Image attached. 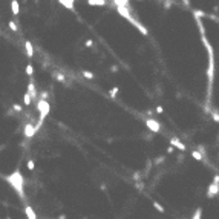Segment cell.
Here are the masks:
<instances>
[{"mask_svg": "<svg viewBox=\"0 0 219 219\" xmlns=\"http://www.w3.org/2000/svg\"><path fill=\"white\" fill-rule=\"evenodd\" d=\"M196 23H198V28L201 31V39H202V43L207 49L208 54V66H207V104L210 103L212 100V89H213V83H215V52L210 41L207 40V34H205V28H204V23L199 17H195Z\"/></svg>", "mask_w": 219, "mask_h": 219, "instance_id": "1", "label": "cell"}, {"mask_svg": "<svg viewBox=\"0 0 219 219\" xmlns=\"http://www.w3.org/2000/svg\"><path fill=\"white\" fill-rule=\"evenodd\" d=\"M8 184H9L15 191H17V195L20 196V199L25 198V191H23V187H25V179L22 176V172L20 170H14L12 173H9V175H6L3 178Z\"/></svg>", "mask_w": 219, "mask_h": 219, "instance_id": "2", "label": "cell"}, {"mask_svg": "<svg viewBox=\"0 0 219 219\" xmlns=\"http://www.w3.org/2000/svg\"><path fill=\"white\" fill-rule=\"evenodd\" d=\"M116 11H118V14H120L121 17H124V19H126L127 22H130V23H132V25H133L135 28L138 29L143 35H147V34H149V32H147V29H146L140 22H136V20L133 19V17H132V14H130V8H129V6H118V8H116Z\"/></svg>", "mask_w": 219, "mask_h": 219, "instance_id": "3", "label": "cell"}, {"mask_svg": "<svg viewBox=\"0 0 219 219\" xmlns=\"http://www.w3.org/2000/svg\"><path fill=\"white\" fill-rule=\"evenodd\" d=\"M37 109L40 112V120H44V118L49 115V112H51V106H49V103L46 101V100H39Z\"/></svg>", "mask_w": 219, "mask_h": 219, "instance_id": "4", "label": "cell"}, {"mask_svg": "<svg viewBox=\"0 0 219 219\" xmlns=\"http://www.w3.org/2000/svg\"><path fill=\"white\" fill-rule=\"evenodd\" d=\"M146 126L150 129V132H153V133H159L161 132V124L156 121V120H153V118H146Z\"/></svg>", "mask_w": 219, "mask_h": 219, "instance_id": "5", "label": "cell"}, {"mask_svg": "<svg viewBox=\"0 0 219 219\" xmlns=\"http://www.w3.org/2000/svg\"><path fill=\"white\" fill-rule=\"evenodd\" d=\"M218 193H219V184H215V182H212V184L208 186V188H207V198L212 199V198H215Z\"/></svg>", "mask_w": 219, "mask_h": 219, "instance_id": "6", "label": "cell"}, {"mask_svg": "<svg viewBox=\"0 0 219 219\" xmlns=\"http://www.w3.org/2000/svg\"><path fill=\"white\" fill-rule=\"evenodd\" d=\"M170 146H172V147H175V149H178V150H181V152H184L187 149V146L182 141H179L178 138H170Z\"/></svg>", "mask_w": 219, "mask_h": 219, "instance_id": "7", "label": "cell"}, {"mask_svg": "<svg viewBox=\"0 0 219 219\" xmlns=\"http://www.w3.org/2000/svg\"><path fill=\"white\" fill-rule=\"evenodd\" d=\"M35 132H37V130H35V127L32 126V124H26L25 126V129H23V133H25V136H26V138H32V136L35 135Z\"/></svg>", "mask_w": 219, "mask_h": 219, "instance_id": "8", "label": "cell"}, {"mask_svg": "<svg viewBox=\"0 0 219 219\" xmlns=\"http://www.w3.org/2000/svg\"><path fill=\"white\" fill-rule=\"evenodd\" d=\"M25 215H26V218H28V219H37V215H35L32 205H28V204L25 205Z\"/></svg>", "mask_w": 219, "mask_h": 219, "instance_id": "9", "label": "cell"}, {"mask_svg": "<svg viewBox=\"0 0 219 219\" xmlns=\"http://www.w3.org/2000/svg\"><path fill=\"white\" fill-rule=\"evenodd\" d=\"M58 2L65 6V8H68V9L74 11V2H75V0H58Z\"/></svg>", "mask_w": 219, "mask_h": 219, "instance_id": "10", "label": "cell"}, {"mask_svg": "<svg viewBox=\"0 0 219 219\" xmlns=\"http://www.w3.org/2000/svg\"><path fill=\"white\" fill-rule=\"evenodd\" d=\"M11 9H12L14 15H17L20 12V6H19V2H17V0H11Z\"/></svg>", "mask_w": 219, "mask_h": 219, "instance_id": "11", "label": "cell"}, {"mask_svg": "<svg viewBox=\"0 0 219 219\" xmlns=\"http://www.w3.org/2000/svg\"><path fill=\"white\" fill-rule=\"evenodd\" d=\"M25 49H26L28 57H32L34 55V48H32V43L31 41H25Z\"/></svg>", "mask_w": 219, "mask_h": 219, "instance_id": "12", "label": "cell"}, {"mask_svg": "<svg viewBox=\"0 0 219 219\" xmlns=\"http://www.w3.org/2000/svg\"><path fill=\"white\" fill-rule=\"evenodd\" d=\"M87 5H90V6H103V5H106V0H87Z\"/></svg>", "mask_w": 219, "mask_h": 219, "instance_id": "13", "label": "cell"}, {"mask_svg": "<svg viewBox=\"0 0 219 219\" xmlns=\"http://www.w3.org/2000/svg\"><path fill=\"white\" fill-rule=\"evenodd\" d=\"M28 94L31 95V98H35V97H37V90H35L34 83H29V84H28Z\"/></svg>", "mask_w": 219, "mask_h": 219, "instance_id": "14", "label": "cell"}, {"mask_svg": "<svg viewBox=\"0 0 219 219\" xmlns=\"http://www.w3.org/2000/svg\"><path fill=\"white\" fill-rule=\"evenodd\" d=\"M114 5L118 6H129V0H114Z\"/></svg>", "mask_w": 219, "mask_h": 219, "instance_id": "15", "label": "cell"}, {"mask_svg": "<svg viewBox=\"0 0 219 219\" xmlns=\"http://www.w3.org/2000/svg\"><path fill=\"white\" fill-rule=\"evenodd\" d=\"M191 158L196 159V161H202V159H204V156H202V155H201L198 150H193V152H191Z\"/></svg>", "mask_w": 219, "mask_h": 219, "instance_id": "16", "label": "cell"}, {"mask_svg": "<svg viewBox=\"0 0 219 219\" xmlns=\"http://www.w3.org/2000/svg\"><path fill=\"white\" fill-rule=\"evenodd\" d=\"M31 101H32V98H31V95L26 92L25 94V97H23V103H25V106H29L31 104Z\"/></svg>", "mask_w": 219, "mask_h": 219, "instance_id": "17", "label": "cell"}, {"mask_svg": "<svg viewBox=\"0 0 219 219\" xmlns=\"http://www.w3.org/2000/svg\"><path fill=\"white\" fill-rule=\"evenodd\" d=\"M207 112H208L210 115H212V118H213V120H215L216 123H219V114H218V112H215V111H210V109H207Z\"/></svg>", "mask_w": 219, "mask_h": 219, "instance_id": "18", "label": "cell"}, {"mask_svg": "<svg viewBox=\"0 0 219 219\" xmlns=\"http://www.w3.org/2000/svg\"><path fill=\"white\" fill-rule=\"evenodd\" d=\"M153 207L156 208V210H158L159 213H164V207H162V205H161L159 202H156V201H153Z\"/></svg>", "mask_w": 219, "mask_h": 219, "instance_id": "19", "label": "cell"}, {"mask_svg": "<svg viewBox=\"0 0 219 219\" xmlns=\"http://www.w3.org/2000/svg\"><path fill=\"white\" fill-rule=\"evenodd\" d=\"M26 167H28V170H34L35 169V164L32 159H28V162H26Z\"/></svg>", "mask_w": 219, "mask_h": 219, "instance_id": "20", "label": "cell"}, {"mask_svg": "<svg viewBox=\"0 0 219 219\" xmlns=\"http://www.w3.org/2000/svg\"><path fill=\"white\" fill-rule=\"evenodd\" d=\"M26 74H28L29 77L34 74V68H32V65H28V66H26Z\"/></svg>", "mask_w": 219, "mask_h": 219, "instance_id": "21", "label": "cell"}, {"mask_svg": "<svg viewBox=\"0 0 219 219\" xmlns=\"http://www.w3.org/2000/svg\"><path fill=\"white\" fill-rule=\"evenodd\" d=\"M116 94H118V87H114V89L109 90V95H111L112 98H115V97H116Z\"/></svg>", "mask_w": 219, "mask_h": 219, "instance_id": "22", "label": "cell"}, {"mask_svg": "<svg viewBox=\"0 0 219 219\" xmlns=\"http://www.w3.org/2000/svg\"><path fill=\"white\" fill-rule=\"evenodd\" d=\"M83 75H84L86 78H89V80L94 78V74H92V72H87V71H83Z\"/></svg>", "mask_w": 219, "mask_h": 219, "instance_id": "23", "label": "cell"}, {"mask_svg": "<svg viewBox=\"0 0 219 219\" xmlns=\"http://www.w3.org/2000/svg\"><path fill=\"white\" fill-rule=\"evenodd\" d=\"M201 212H202V210L198 208V210H196V213H195V216H193V219H201Z\"/></svg>", "mask_w": 219, "mask_h": 219, "instance_id": "24", "label": "cell"}, {"mask_svg": "<svg viewBox=\"0 0 219 219\" xmlns=\"http://www.w3.org/2000/svg\"><path fill=\"white\" fill-rule=\"evenodd\" d=\"M9 29H12V31H14V32H15V31H17V25H15V23H14V22H9Z\"/></svg>", "mask_w": 219, "mask_h": 219, "instance_id": "25", "label": "cell"}, {"mask_svg": "<svg viewBox=\"0 0 219 219\" xmlns=\"http://www.w3.org/2000/svg\"><path fill=\"white\" fill-rule=\"evenodd\" d=\"M12 109H14V111H17V112H20V111H22V106H20V104H14Z\"/></svg>", "mask_w": 219, "mask_h": 219, "instance_id": "26", "label": "cell"}, {"mask_svg": "<svg viewBox=\"0 0 219 219\" xmlns=\"http://www.w3.org/2000/svg\"><path fill=\"white\" fill-rule=\"evenodd\" d=\"M212 182H215V184H219V175H215L213 176V181Z\"/></svg>", "mask_w": 219, "mask_h": 219, "instance_id": "27", "label": "cell"}, {"mask_svg": "<svg viewBox=\"0 0 219 219\" xmlns=\"http://www.w3.org/2000/svg\"><path fill=\"white\" fill-rule=\"evenodd\" d=\"M162 112H164V107L162 106H158L156 107V114H162Z\"/></svg>", "mask_w": 219, "mask_h": 219, "instance_id": "28", "label": "cell"}, {"mask_svg": "<svg viewBox=\"0 0 219 219\" xmlns=\"http://www.w3.org/2000/svg\"><path fill=\"white\" fill-rule=\"evenodd\" d=\"M92 44H94V41H92V40H87V41H86V46H87V48H90Z\"/></svg>", "mask_w": 219, "mask_h": 219, "instance_id": "29", "label": "cell"}, {"mask_svg": "<svg viewBox=\"0 0 219 219\" xmlns=\"http://www.w3.org/2000/svg\"><path fill=\"white\" fill-rule=\"evenodd\" d=\"M57 80H60V81H65V77H63L61 74H57Z\"/></svg>", "mask_w": 219, "mask_h": 219, "instance_id": "30", "label": "cell"}, {"mask_svg": "<svg viewBox=\"0 0 219 219\" xmlns=\"http://www.w3.org/2000/svg\"><path fill=\"white\" fill-rule=\"evenodd\" d=\"M164 159H166V158H164V156H162V158H158V159H156V161H155V162H156V164H159V162H161V161H164Z\"/></svg>", "mask_w": 219, "mask_h": 219, "instance_id": "31", "label": "cell"}, {"mask_svg": "<svg viewBox=\"0 0 219 219\" xmlns=\"http://www.w3.org/2000/svg\"><path fill=\"white\" fill-rule=\"evenodd\" d=\"M172 152H173V147H172V146H170V147L167 149V153H172Z\"/></svg>", "mask_w": 219, "mask_h": 219, "instance_id": "32", "label": "cell"}, {"mask_svg": "<svg viewBox=\"0 0 219 219\" xmlns=\"http://www.w3.org/2000/svg\"><path fill=\"white\" fill-rule=\"evenodd\" d=\"M182 2H184V5H187V6L190 5V2H188V0H182Z\"/></svg>", "mask_w": 219, "mask_h": 219, "instance_id": "33", "label": "cell"}, {"mask_svg": "<svg viewBox=\"0 0 219 219\" xmlns=\"http://www.w3.org/2000/svg\"><path fill=\"white\" fill-rule=\"evenodd\" d=\"M58 219H66V216H65V215H61V216H58Z\"/></svg>", "mask_w": 219, "mask_h": 219, "instance_id": "34", "label": "cell"}]
</instances>
